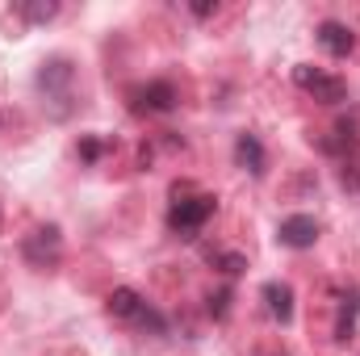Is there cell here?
<instances>
[{
    "mask_svg": "<svg viewBox=\"0 0 360 356\" xmlns=\"http://www.w3.org/2000/svg\"><path fill=\"white\" fill-rule=\"evenodd\" d=\"M276 239H281V248L306 252V248H314V243H319V222H314L310 214H289V218L276 227Z\"/></svg>",
    "mask_w": 360,
    "mask_h": 356,
    "instance_id": "obj_6",
    "label": "cell"
},
{
    "mask_svg": "<svg viewBox=\"0 0 360 356\" xmlns=\"http://www.w3.org/2000/svg\"><path fill=\"white\" fill-rule=\"evenodd\" d=\"M105 151H109V143H105V139H92V134H84V139H80V147H76V155H80L84 164H96Z\"/></svg>",
    "mask_w": 360,
    "mask_h": 356,
    "instance_id": "obj_15",
    "label": "cell"
},
{
    "mask_svg": "<svg viewBox=\"0 0 360 356\" xmlns=\"http://www.w3.org/2000/svg\"><path fill=\"white\" fill-rule=\"evenodd\" d=\"M17 17H25V21H34V25H46V21L59 17V4H55V0H46V4H17Z\"/></svg>",
    "mask_w": 360,
    "mask_h": 356,
    "instance_id": "obj_13",
    "label": "cell"
},
{
    "mask_svg": "<svg viewBox=\"0 0 360 356\" xmlns=\"http://www.w3.org/2000/svg\"><path fill=\"white\" fill-rule=\"evenodd\" d=\"M176 101L180 96L168 80H151V84H143V89L130 92V109H134V113H172Z\"/></svg>",
    "mask_w": 360,
    "mask_h": 356,
    "instance_id": "obj_5",
    "label": "cell"
},
{
    "mask_svg": "<svg viewBox=\"0 0 360 356\" xmlns=\"http://www.w3.org/2000/svg\"><path fill=\"white\" fill-rule=\"evenodd\" d=\"M72 84H76L72 59L55 55V59H46V63L38 68V89H42L46 101H55V117H68V113H72Z\"/></svg>",
    "mask_w": 360,
    "mask_h": 356,
    "instance_id": "obj_2",
    "label": "cell"
},
{
    "mask_svg": "<svg viewBox=\"0 0 360 356\" xmlns=\"http://www.w3.org/2000/svg\"><path fill=\"white\" fill-rule=\"evenodd\" d=\"M21 256L34 268H55L63 260V231L51 222V227H34L25 239H21Z\"/></svg>",
    "mask_w": 360,
    "mask_h": 356,
    "instance_id": "obj_4",
    "label": "cell"
},
{
    "mask_svg": "<svg viewBox=\"0 0 360 356\" xmlns=\"http://www.w3.org/2000/svg\"><path fill=\"white\" fill-rule=\"evenodd\" d=\"M147 306H151V302H143V293H139V289H130V285H122V289H113V293L105 298L109 319H122V323H139Z\"/></svg>",
    "mask_w": 360,
    "mask_h": 356,
    "instance_id": "obj_10",
    "label": "cell"
},
{
    "mask_svg": "<svg viewBox=\"0 0 360 356\" xmlns=\"http://www.w3.org/2000/svg\"><path fill=\"white\" fill-rule=\"evenodd\" d=\"M340 184H344V193H356L360 197V155H348V160H344V168H340Z\"/></svg>",
    "mask_w": 360,
    "mask_h": 356,
    "instance_id": "obj_14",
    "label": "cell"
},
{
    "mask_svg": "<svg viewBox=\"0 0 360 356\" xmlns=\"http://www.w3.org/2000/svg\"><path fill=\"white\" fill-rule=\"evenodd\" d=\"M218 214V197L214 193H193L188 184L172 189V205H168V231L176 239H197L201 227Z\"/></svg>",
    "mask_w": 360,
    "mask_h": 356,
    "instance_id": "obj_1",
    "label": "cell"
},
{
    "mask_svg": "<svg viewBox=\"0 0 360 356\" xmlns=\"http://www.w3.org/2000/svg\"><path fill=\"white\" fill-rule=\"evenodd\" d=\"M293 84L306 89L314 101H323V105H340V101H348V84H344L340 76L314 68V63H297V68H293Z\"/></svg>",
    "mask_w": 360,
    "mask_h": 356,
    "instance_id": "obj_3",
    "label": "cell"
},
{
    "mask_svg": "<svg viewBox=\"0 0 360 356\" xmlns=\"http://www.w3.org/2000/svg\"><path fill=\"white\" fill-rule=\"evenodd\" d=\"M260 298H264V310H269L281 327H289V323H293V289H289L285 281H264Z\"/></svg>",
    "mask_w": 360,
    "mask_h": 356,
    "instance_id": "obj_11",
    "label": "cell"
},
{
    "mask_svg": "<svg viewBox=\"0 0 360 356\" xmlns=\"http://www.w3.org/2000/svg\"><path fill=\"white\" fill-rule=\"evenodd\" d=\"M231 298H235V293H231V285H226V289H218V293H210V314H214V319H226Z\"/></svg>",
    "mask_w": 360,
    "mask_h": 356,
    "instance_id": "obj_16",
    "label": "cell"
},
{
    "mask_svg": "<svg viewBox=\"0 0 360 356\" xmlns=\"http://www.w3.org/2000/svg\"><path fill=\"white\" fill-rule=\"evenodd\" d=\"M335 302H340V319H335V344H348L356 336V319H360V289L348 285V289H331Z\"/></svg>",
    "mask_w": 360,
    "mask_h": 356,
    "instance_id": "obj_8",
    "label": "cell"
},
{
    "mask_svg": "<svg viewBox=\"0 0 360 356\" xmlns=\"http://www.w3.org/2000/svg\"><path fill=\"white\" fill-rule=\"evenodd\" d=\"M0 227H4V210H0Z\"/></svg>",
    "mask_w": 360,
    "mask_h": 356,
    "instance_id": "obj_18",
    "label": "cell"
},
{
    "mask_svg": "<svg viewBox=\"0 0 360 356\" xmlns=\"http://www.w3.org/2000/svg\"><path fill=\"white\" fill-rule=\"evenodd\" d=\"M193 8V17H214L218 13V4H210V0H201V4H188Z\"/></svg>",
    "mask_w": 360,
    "mask_h": 356,
    "instance_id": "obj_17",
    "label": "cell"
},
{
    "mask_svg": "<svg viewBox=\"0 0 360 356\" xmlns=\"http://www.w3.org/2000/svg\"><path fill=\"white\" fill-rule=\"evenodd\" d=\"M235 164L243 168V172H252V177H264L269 172V151H264V143L256 139V134H235Z\"/></svg>",
    "mask_w": 360,
    "mask_h": 356,
    "instance_id": "obj_9",
    "label": "cell"
},
{
    "mask_svg": "<svg viewBox=\"0 0 360 356\" xmlns=\"http://www.w3.org/2000/svg\"><path fill=\"white\" fill-rule=\"evenodd\" d=\"M314 38H319V46H323L327 55H335V59H348V55L356 51V34H352V25H344V21H319Z\"/></svg>",
    "mask_w": 360,
    "mask_h": 356,
    "instance_id": "obj_7",
    "label": "cell"
},
{
    "mask_svg": "<svg viewBox=\"0 0 360 356\" xmlns=\"http://www.w3.org/2000/svg\"><path fill=\"white\" fill-rule=\"evenodd\" d=\"M205 260L218 268V272H226V276H239V272L248 268V256H243V252H226V248H210Z\"/></svg>",
    "mask_w": 360,
    "mask_h": 356,
    "instance_id": "obj_12",
    "label": "cell"
}]
</instances>
